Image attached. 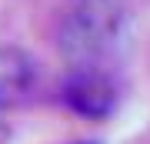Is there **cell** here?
Here are the masks:
<instances>
[{
  "instance_id": "obj_1",
  "label": "cell",
  "mask_w": 150,
  "mask_h": 144,
  "mask_svg": "<svg viewBox=\"0 0 150 144\" xmlns=\"http://www.w3.org/2000/svg\"><path fill=\"white\" fill-rule=\"evenodd\" d=\"M130 30L123 0H74L57 24V50L74 67H100L103 57L120 50Z\"/></svg>"
},
{
  "instance_id": "obj_2",
  "label": "cell",
  "mask_w": 150,
  "mask_h": 144,
  "mask_svg": "<svg viewBox=\"0 0 150 144\" xmlns=\"http://www.w3.org/2000/svg\"><path fill=\"white\" fill-rule=\"evenodd\" d=\"M64 104L83 117H107L117 107V87L100 67H74L64 80Z\"/></svg>"
},
{
  "instance_id": "obj_3",
  "label": "cell",
  "mask_w": 150,
  "mask_h": 144,
  "mask_svg": "<svg viewBox=\"0 0 150 144\" xmlns=\"http://www.w3.org/2000/svg\"><path fill=\"white\" fill-rule=\"evenodd\" d=\"M40 80V67L23 47H0V111L23 104Z\"/></svg>"
},
{
  "instance_id": "obj_4",
  "label": "cell",
  "mask_w": 150,
  "mask_h": 144,
  "mask_svg": "<svg viewBox=\"0 0 150 144\" xmlns=\"http://www.w3.org/2000/svg\"><path fill=\"white\" fill-rule=\"evenodd\" d=\"M7 138H10V128H7V121L0 117V144H7Z\"/></svg>"
}]
</instances>
